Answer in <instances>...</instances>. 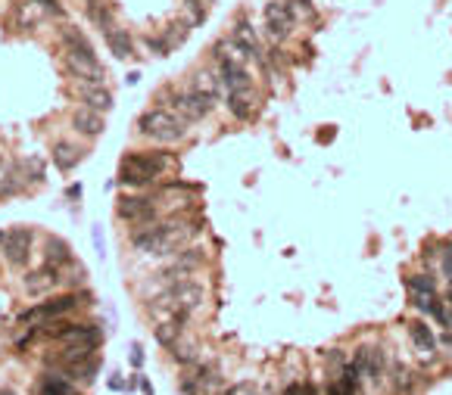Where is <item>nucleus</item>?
<instances>
[{
	"label": "nucleus",
	"instance_id": "nucleus-12",
	"mask_svg": "<svg viewBox=\"0 0 452 395\" xmlns=\"http://www.w3.org/2000/svg\"><path fill=\"white\" fill-rule=\"evenodd\" d=\"M122 221H131V224H150V221L159 218V209H156L153 196H122L119 205H115Z\"/></svg>",
	"mask_w": 452,
	"mask_h": 395
},
{
	"label": "nucleus",
	"instance_id": "nucleus-20",
	"mask_svg": "<svg viewBox=\"0 0 452 395\" xmlns=\"http://www.w3.org/2000/svg\"><path fill=\"white\" fill-rule=\"evenodd\" d=\"M103 41H106V47H109V53H113V57H119V59H128L131 53H135V41H131L128 28L109 25V28L103 31Z\"/></svg>",
	"mask_w": 452,
	"mask_h": 395
},
{
	"label": "nucleus",
	"instance_id": "nucleus-36",
	"mask_svg": "<svg viewBox=\"0 0 452 395\" xmlns=\"http://www.w3.org/2000/svg\"><path fill=\"white\" fill-rule=\"evenodd\" d=\"M436 343H440V345H446V349L452 352V330H446V333H443L440 339H436Z\"/></svg>",
	"mask_w": 452,
	"mask_h": 395
},
{
	"label": "nucleus",
	"instance_id": "nucleus-10",
	"mask_svg": "<svg viewBox=\"0 0 452 395\" xmlns=\"http://www.w3.org/2000/svg\"><path fill=\"white\" fill-rule=\"evenodd\" d=\"M262 16H265V35H269L275 44L287 41V38L293 35L296 19H293L290 4H287V0H269V4H265V13H262Z\"/></svg>",
	"mask_w": 452,
	"mask_h": 395
},
{
	"label": "nucleus",
	"instance_id": "nucleus-4",
	"mask_svg": "<svg viewBox=\"0 0 452 395\" xmlns=\"http://www.w3.org/2000/svg\"><path fill=\"white\" fill-rule=\"evenodd\" d=\"M206 287H203L200 280H175V283H166V290H162V296L156 299V308H166V311H181L187 318H193L197 311L206 308Z\"/></svg>",
	"mask_w": 452,
	"mask_h": 395
},
{
	"label": "nucleus",
	"instance_id": "nucleus-24",
	"mask_svg": "<svg viewBox=\"0 0 452 395\" xmlns=\"http://www.w3.org/2000/svg\"><path fill=\"white\" fill-rule=\"evenodd\" d=\"M78 162H81V149L75 144H69V140H57V144H53V165H57L60 171H72Z\"/></svg>",
	"mask_w": 452,
	"mask_h": 395
},
{
	"label": "nucleus",
	"instance_id": "nucleus-40",
	"mask_svg": "<svg viewBox=\"0 0 452 395\" xmlns=\"http://www.w3.org/2000/svg\"><path fill=\"white\" fill-rule=\"evenodd\" d=\"M84 4H91V0H84Z\"/></svg>",
	"mask_w": 452,
	"mask_h": 395
},
{
	"label": "nucleus",
	"instance_id": "nucleus-25",
	"mask_svg": "<svg viewBox=\"0 0 452 395\" xmlns=\"http://www.w3.org/2000/svg\"><path fill=\"white\" fill-rule=\"evenodd\" d=\"M44 262L57 265V268L72 265V249H69V243L60 240V236H50V240L44 243Z\"/></svg>",
	"mask_w": 452,
	"mask_h": 395
},
{
	"label": "nucleus",
	"instance_id": "nucleus-29",
	"mask_svg": "<svg viewBox=\"0 0 452 395\" xmlns=\"http://www.w3.org/2000/svg\"><path fill=\"white\" fill-rule=\"evenodd\" d=\"M390 377H393V392L396 395H400V392L409 395L412 386H415V380H412L415 374H412V370H405V367H393V370H390Z\"/></svg>",
	"mask_w": 452,
	"mask_h": 395
},
{
	"label": "nucleus",
	"instance_id": "nucleus-22",
	"mask_svg": "<svg viewBox=\"0 0 452 395\" xmlns=\"http://www.w3.org/2000/svg\"><path fill=\"white\" fill-rule=\"evenodd\" d=\"M38 395H78V389H75V380H69V377H62L60 370H53V374L41 377Z\"/></svg>",
	"mask_w": 452,
	"mask_h": 395
},
{
	"label": "nucleus",
	"instance_id": "nucleus-15",
	"mask_svg": "<svg viewBox=\"0 0 452 395\" xmlns=\"http://www.w3.org/2000/svg\"><path fill=\"white\" fill-rule=\"evenodd\" d=\"M200 262H203V252H200V249H181V252H175V256H171V262L159 271V280H162V283H175V280L191 277V274L200 268Z\"/></svg>",
	"mask_w": 452,
	"mask_h": 395
},
{
	"label": "nucleus",
	"instance_id": "nucleus-6",
	"mask_svg": "<svg viewBox=\"0 0 452 395\" xmlns=\"http://www.w3.org/2000/svg\"><path fill=\"white\" fill-rule=\"evenodd\" d=\"M137 131L144 134L147 140H153V144H178V140L187 137V122L171 115L169 109L156 106V109H147V113L140 115Z\"/></svg>",
	"mask_w": 452,
	"mask_h": 395
},
{
	"label": "nucleus",
	"instance_id": "nucleus-27",
	"mask_svg": "<svg viewBox=\"0 0 452 395\" xmlns=\"http://www.w3.org/2000/svg\"><path fill=\"white\" fill-rule=\"evenodd\" d=\"M84 10H88V19H91L100 31H106L109 25H115V22H113V10H109L106 4H100V0H91V4H84Z\"/></svg>",
	"mask_w": 452,
	"mask_h": 395
},
{
	"label": "nucleus",
	"instance_id": "nucleus-28",
	"mask_svg": "<svg viewBox=\"0 0 452 395\" xmlns=\"http://www.w3.org/2000/svg\"><path fill=\"white\" fill-rule=\"evenodd\" d=\"M287 4H290V13L296 22H303V25L318 22V13H315V6H312V0H287Z\"/></svg>",
	"mask_w": 452,
	"mask_h": 395
},
{
	"label": "nucleus",
	"instance_id": "nucleus-37",
	"mask_svg": "<svg viewBox=\"0 0 452 395\" xmlns=\"http://www.w3.org/2000/svg\"><path fill=\"white\" fill-rule=\"evenodd\" d=\"M4 171H6V162H4V156H0V184H4Z\"/></svg>",
	"mask_w": 452,
	"mask_h": 395
},
{
	"label": "nucleus",
	"instance_id": "nucleus-21",
	"mask_svg": "<svg viewBox=\"0 0 452 395\" xmlns=\"http://www.w3.org/2000/svg\"><path fill=\"white\" fill-rule=\"evenodd\" d=\"M78 97H81L84 106L97 109V113H109L113 109V93L103 84H78Z\"/></svg>",
	"mask_w": 452,
	"mask_h": 395
},
{
	"label": "nucleus",
	"instance_id": "nucleus-3",
	"mask_svg": "<svg viewBox=\"0 0 452 395\" xmlns=\"http://www.w3.org/2000/svg\"><path fill=\"white\" fill-rule=\"evenodd\" d=\"M175 165L169 153H131L122 159L119 181L125 187H153L166 171Z\"/></svg>",
	"mask_w": 452,
	"mask_h": 395
},
{
	"label": "nucleus",
	"instance_id": "nucleus-31",
	"mask_svg": "<svg viewBox=\"0 0 452 395\" xmlns=\"http://www.w3.org/2000/svg\"><path fill=\"white\" fill-rule=\"evenodd\" d=\"M218 395H259V386L256 383H249V380H237V383H231V386H225Z\"/></svg>",
	"mask_w": 452,
	"mask_h": 395
},
{
	"label": "nucleus",
	"instance_id": "nucleus-32",
	"mask_svg": "<svg viewBox=\"0 0 452 395\" xmlns=\"http://www.w3.org/2000/svg\"><path fill=\"white\" fill-rule=\"evenodd\" d=\"M327 395H356V389L349 383H343L340 377H334V380L327 383Z\"/></svg>",
	"mask_w": 452,
	"mask_h": 395
},
{
	"label": "nucleus",
	"instance_id": "nucleus-17",
	"mask_svg": "<svg viewBox=\"0 0 452 395\" xmlns=\"http://www.w3.org/2000/svg\"><path fill=\"white\" fill-rule=\"evenodd\" d=\"M409 339H412V345L418 349L421 358H427V361H434L436 352H440V343H436L434 330L427 327L424 321H412L409 324Z\"/></svg>",
	"mask_w": 452,
	"mask_h": 395
},
{
	"label": "nucleus",
	"instance_id": "nucleus-11",
	"mask_svg": "<svg viewBox=\"0 0 452 395\" xmlns=\"http://www.w3.org/2000/svg\"><path fill=\"white\" fill-rule=\"evenodd\" d=\"M231 41L240 47V53H244L247 59H253L256 66L262 69H269V59H265V53H262V44H259V35H256V28H253V22L244 19L240 16L237 22H234V28H231Z\"/></svg>",
	"mask_w": 452,
	"mask_h": 395
},
{
	"label": "nucleus",
	"instance_id": "nucleus-14",
	"mask_svg": "<svg viewBox=\"0 0 452 395\" xmlns=\"http://www.w3.org/2000/svg\"><path fill=\"white\" fill-rule=\"evenodd\" d=\"M60 283H62V268L47 265V262L22 277V287H26L28 296H47V293H53Z\"/></svg>",
	"mask_w": 452,
	"mask_h": 395
},
{
	"label": "nucleus",
	"instance_id": "nucleus-5",
	"mask_svg": "<svg viewBox=\"0 0 452 395\" xmlns=\"http://www.w3.org/2000/svg\"><path fill=\"white\" fill-rule=\"evenodd\" d=\"M159 106L169 109L171 115H178L187 125H197V122H203V118L213 113L215 103L209 100L206 93H200L197 88H184V91H162L159 93Z\"/></svg>",
	"mask_w": 452,
	"mask_h": 395
},
{
	"label": "nucleus",
	"instance_id": "nucleus-34",
	"mask_svg": "<svg viewBox=\"0 0 452 395\" xmlns=\"http://www.w3.org/2000/svg\"><path fill=\"white\" fill-rule=\"evenodd\" d=\"M31 4L38 6L41 13H50V16H62V6H60V0H31Z\"/></svg>",
	"mask_w": 452,
	"mask_h": 395
},
{
	"label": "nucleus",
	"instance_id": "nucleus-8",
	"mask_svg": "<svg viewBox=\"0 0 452 395\" xmlns=\"http://www.w3.org/2000/svg\"><path fill=\"white\" fill-rule=\"evenodd\" d=\"M349 365L358 370L362 383H368V386H378L387 377V355L380 345H358L353 352V358H349Z\"/></svg>",
	"mask_w": 452,
	"mask_h": 395
},
{
	"label": "nucleus",
	"instance_id": "nucleus-38",
	"mask_svg": "<svg viewBox=\"0 0 452 395\" xmlns=\"http://www.w3.org/2000/svg\"><path fill=\"white\" fill-rule=\"evenodd\" d=\"M4 240H6V231H0V249H4Z\"/></svg>",
	"mask_w": 452,
	"mask_h": 395
},
{
	"label": "nucleus",
	"instance_id": "nucleus-7",
	"mask_svg": "<svg viewBox=\"0 0 452 395\" xmlns=\"http://www.w3.org/2000/svg\"><path fill=\"white\" fill-rule=\"evenodd\" d=\"M81 305V296L78 293H60V296H50L47 302H38L26 308V311L19 314V327H44V324L50 321H60V318H69V314L75 311V308Z\"/></svg>",
	"mask_w": 452,
	"mask_h": 395
},
{
	"label": "nucleus",
	"instance_id": "nucleus-35",
	"mask_svg": "<svg viewBox=\"0 0 452 395\" xmlns=\"http://www.w3.org/2000/svg\"><path fill=\"white\" fill-rule=\"evenodd\" d=\"M281 395H309V386L306 383H290Z\"/></svg>",
	"mask_w": 452,
	"mask_h": 395
},
{
	"label": "nucleus",
	"instance_id": "nucleus-9",
	"mask_svg": "<svg viewBox=\"0 0 452 395\" xmlns=\"http://www.w3.org/2000/svg\"><path fill=\"white\" fill-rule=\"evenodd\" d=\"M31 252H35V231L31 227H13V231H6L4 249H0L6 265L22 271L31 262Z\"/></svg>",
	"mask_w": 452,
	"mask_h": 395
},
{
	"label": "nucleus",
	"instance_id": "nucleus-13",
	"mask_svg": "<svg viewBox=\"0 0 452 395\" xmlns=\"http://www.w3.org/2000/svg\"><path fill=\"white\" fill-rule=\"evenodd\" d=\"M215 59H218V81H222L225 93L253 88V78H249L244 59H231V57H222V53H218Z\"/></svg>",
	"mask_w": 452,
	"mask_h": 395
},
{
	"label": "nucleus",
	"instance_id": "nucleus-26",
	"mask_svg": "<svg viewBox=\"0 0 452 395\" xmlns=\"http://www.w3.org/2000/svg\"><path fill=\"white\" fill-rule=\"evenodd\" d=\"M171 361H178L181 367H193L200 361L197 343H181V339H178V343L171 345Z\"/></svg>",
	"mask_w": 452,
	"mask_h": 395
},
{
	"label": "nucleus",
	"instance_id": "nucleus-19",
	"mask_svg": "<svg viewBox=\"0 0 452 395\" xmlns=\"http://www.w3.org/2000/svg\"><path fill=\"white\" fill-rule=\"evenodd\" d=\"M184 324H187V314H181V311H169V318L162 321V324H156V343L159 345H175L178 339H181V333H184Z\"/></svg>",
	"mask_w": 452,
	"mask_h": 395
},
{
	"label": "nucleus",
	"instance_id": "nucleus-2",
	"mask_svg": "<svg viewBox=\"0 0 452 395\" xmlns=\"http://www.w3.org/2000/svg\"><path fill=\"white\" fill-rule=\"evenodd\" d=\"M60 47H62V62H66L69 75H72L78 84H103L106 72H103V66H100L91 41L84 38V31L66 25L60 31Z\"/></svg>",
	"mask_w": 452,
	"mask_h": 395
},
{
	"label": "nucleus",
	"instance_id": "nucleus-18",
	"mask_svg": "<svg viewBox=\"0 0 452 395\" xmlns=\"http://www.w3.org/2000/svg\"><path fill=\"white\" fill-rule=\"evenodd\" d=\"M225 106H228V113L237 118V122H249V118L256 115V97H253V88L225 93Z\"/></svg>",
	"mask_w": 452,
	"mask_h": 395
},
{
	"label": "nucleus",
	"instance_id": "nucleus-33",
	"mask_svg": "<svg viewBox=\"0 0 452 395\" xmlns=\"http://www.w3.org/2000/svg\"><path fill=\"white\" fill-rule=\"evenodd\" d=\"M440 268H443V274H446V280L452 283V246H449V243H443V256H440Z\"/></svg>",
	"mask_w": 452,
	"mask_h": 395
},
{
	"label": "nucleus",
	"instance_id": "nucleus-1",
	"mask_svg": "<svg viewBox=\"0 0 452 395\" xmlns=\"http://www.w3.org/2000/svg\"><path fill=\"white\" fill-rule=\"evenodd\" d=\"M193 234H197V227L187 224V218L169 215V218H156L150 224H137L131 231V246L144 252V256H171Z\"/></svg>",
	"mask_w": 452,
	"mask_h": 395
},
{
	"label": "nucleus",
	"instance_id": "nucleus-30",
	"mask_svg": "<svg viewBox=\"0 0 452 395\" xmlns=\"http://www.w3.org/2000/svg\"><path fill=\"white\" fill-rule=\"evenodd\" d=\"M184 13H187V25H203L206 19V0H184Z\"/></svg>",
	"mask_w": 452,
	"mask_h": 395
},
{
	"label": "nucleus",
	"instance_id": "nucleus-39",
	"mask_svg": "<svg viewBox=\"0 0 452 395\" xmlns=\"http://www.w3.org/2000/svg\"><path fill=\"white\" fill-rule=\"evenodd\" d=\"M0 395H16V392H10V389H0Z\"/></svg>",
	"mask_w": 452,
	"mask_h": 395
},
{
	"label": "nucleus",
	"instance_id": "nucleus-16",
	"mask_svg": "<svg viewBox=\"0 0 452 395\" xmlns=\"http://www.w3.org/2000/svg\"><path fill=\"white\" fill-rule=\"evenodd\" d=\"M72 131H78L81 137H100V134L106 131V118L103 113H97V109H91V106H81V109H75L72 113Z\"/></svg>",
	"mask_w": 452,
	"mask_h": 395
},
{
	"label": "nucleus",
	"instance_id": "nucleus-23",
	"mask_svg": "<svg viewBox=\"0 0 452 395\" xmlns=\"http://www.w3.org/2000/svg\"><path fill=\"white\" fill-rule=\"evenodd\" d=\"M191 88H197L200 93H206V97L213 100L215 106L225 100V88H222V81H218V72H206V69H200V72L193 75Z\"/></svg>",
	"mask_w": 452,
	"mask_h": 395
}]
</instances>
